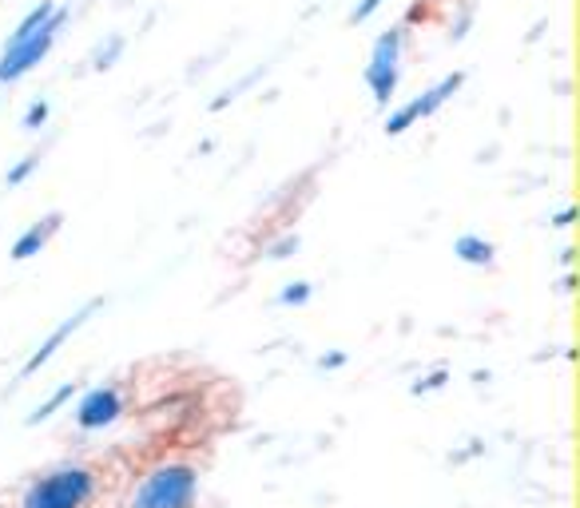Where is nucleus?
Segmentation results:
<instances>
[{
	"mask_svg": "<svg viewBox=\"0 0 580 508\" xmlns=\"http://www.w3.org/2000/svg\"><path fill=\"white\" fill-rule=\"evenodd\" d=\"M445 381H450V370H430V373H421L418 381H414V385H409V393H414V397H426V393H438V390H445Z\"/></svg>",
	"mask_w": 580,
	"mask_h": 508,
	"instance_id": "nucleus-14",
	"label": "nucleus"
},
{
	"mask_svg": "<svg viewBox=\"0 0 580 508\" xmlns=\"http://www.w3.org/2000/svg\"><path fill=\"white\" fill-rule=\"evenodd\" d=\"M453 254L462 258L465 266H493V258H497V246L489 243L486 234H457L453 239Z\"/></svg>",
	"mask_w": 580,
	"mask_h": 508,
	"instance_id": "nucleus-9",
	"label": "nucleus"
},
{
	"mask_svg": "<svg viewBox=\"0 0 580 508\" xmlns=\"http://www.w3.org/2000/svg\"><path fill=\"white\" fill-rule=\"evenodd\" d=\"M76 393H80V381H64V385H56V390L48 393L45 402L36 405L33 414L24 417V426L33 429V426H45V421H52V417H56L60 409H64V405H68L72 397H76Z\"/></svg>",
	"mask_w": 580,
	"mask_h": 508,
	"instance_id": "nucleus-10",
	"label": "nucleus"
},
{
	"mask_svg": "<svg viewBox=\"0 0 580 508\" xmlns=\"http://www.w3.org/2000/svg\"><path fill=\"white\" fill-rule=\"evenodd\" d=\"M346 354H342V350H335V354H323V358H318V370H342V366H346Z\"/></svg>",
	"mask_w": 580,
	"mask_h": 508,
	"instance_id": "nucleus-20",
	"label": "nucleus"
},
{
	"mask_svg": "<svg viewBox=\"0 0 580 508\" xmlns=\"http://www.w3.org/2000/svg\"><path fill=\"white\" fill-rule=\"evenodd\" d=\"M124 414H128V397H124V390H119L116 381L76 393V429L80 433H104Z\"/></svg>",
	"mask_w": 580,
	"mask_h": 508,
	"instance_id": "nucleus-6",
	"label": "nucleus"
},
{
	"mask_svg": "<svg viewBox=\"0 0 580 508\" xmlns=\"http://www.w3.org/2000/svg\"><path fill=\"white\" fill-rule=\"evenodd\" d=\"M199 469L187 461H160L136 481L124 508H196Z\"/></svg>",
	"mask_w": 580,
	"mask_h": 508,
	"instance_id": "nucleus-2",
	"label": "nucleus"
},
{
	"mask_svg": "<svg viewBox=\"0 0 580 508\" xmlns=\"http://www.w3.org/2000/svg\"><path fill=\"white\" fill-rule=\"evenodd\" d=\"M572 223H577V207H572V203L569 207H560L557 215H549V227H557V231H569Z\"/></svg>",
	"mask_w": 580,
	"mask_h": 508,
	"instance_id": "nucleus-18",
	"label": "nucleus"
},
{
	"mask_svg": "<svg viewBox=\"0 0 580 508\" xmlns=\"http://www.w3.org/2000/svg\"><path fill=\"white\" fill-rule=\"evenodd\" d=\"M299 246H302L299 234H282V239H275V243L267 246V258L270 263H287L290 254H299Z\"/></svg>",
	"mask_w": 580,
	"mask_h": 508,
	"instance_id": "nucleus-16",
	"label": "nucleus"
},
{
	"mask_svg": "<svg viewBox=\"0 0 580 508\" xmlns=\"http://www.w3.org/2000/svg\"><path fill=\"white\" fill-rule=\"evenodd\" d=\"M48 116H52V104H48V100H33V104L24 107L21 127L24 131H40V127L48 124Z\"/></svg>",
	"mask_w": 580,
	"mask_h": 508,
	"instance_id": "nucleus-15",
	"label": "nucleus"
},
{
	"mask_svg": "<svg viewBox=\"0 0 580 508\" xmlns=\"http://www.w3.org/2000/svg\"><path fill=\"white\" fill-rule=\"evenodd\" d=\"M481 453H486V441H469V449L450 453V461L453 465H465V461H474V457H481Z\"/></svg>",
	"mask_w": 580,
	"mask_h": 508,
	"instance_id": "nucleus-19",
	"label": "nucleus"
},
{
	"mask_svg": "<svg viewBox=\"0 0 580 508\" xmlns=\"http://www.w3.org/2000/svg\"><path fill=\"white\" fill-rule=\"evenodd\" d=\"M40 160H45V151H28L21 163H12L9 172H4V187H21V183H28V175L40 167Z\"/></svg>",
	"mask_w": 580,
	"mask_h": 508,
	"instance_id": "nucleus-12",
	"label": "nucleus"
},
{
	"mask_svg": "<svg viewBox=\"0 0 580 508\" xmlns=\"http://www.w3.org/2000/svg\"><path fill=\"white\" fill-rule=\"evenodd\" d=\"M64 24H68V9H60L56 4V12L40 24V33L28 36V40H21V45H4V52H0V88L24 80L36 64H45L48 52L56 48L60 33H64Z\"/></svg>",
	"mask_w": 580,
	"mask_h": 508,
	"instance_id": "nucleus-3",
	"label": "nucleus"
},
{
	"mask_svg": "<svg viewBox=\"0 0 580 508\" xmlns=\"http://www.w3.org/2000/svg\"><path fill=\"white\" fill-rule=\"evenodd\" d=\"M124 48H128V40H124L119 33H112L108 40H100V45L92 48V56H88V68H92V72L116 68V60L124 56Z\"/></svg>",
	"mask_w": 580,
	"mask_h": 508,
	"instance_id": "nucleus-11",
	"label": "nucleus"
},
{
	"mask_svg": "<svg viewBox=\"0 0 580 508\" xmlns=\"http://www.w3.org/2000/svg\"><path fill=\"white\" fill-rule=\"evenodd\" d=\"M402 48H406V28H386L370 48V64H366V88H370L374 104L390 107V100L398 96V84H402Z\"/></svg>",
	"mask_w": 580,
	"mask_h": 508,
	"instance_id": "nucleus-4",
	"label": "nucleus"
},
{
	"mask_svg": "<svg viewBox=\"0 0 580 508\" xmlns=\"http://www.w3.org/2000/svg\"><path fill=\"white\" fill-rule=\"evenodd\" d=\"M382 4H386V0H358V4L350 9V24H366L370 16H378V12H382Z\"/></svg>",
	"mask_w": 580,
	"mask_h": 508,
	"instance_id": "nucleus-17",
	"label": "nucleus"
},
{
	"mask_svg": "<svg viewBox=\"0 0 580 508\" xmlns=\"http://www.w3.org/2000/svg\"><path fill=\"white\" fill-rule=\"evenodd\" d=\"M311 299H314V287L306 278H294V282H287L279 290V306H306Z\"/></svg>",
	"mask_w": 580,
	"mask_h": 508,
	"instance_id": "nucleus-13",
	"label": "nucleus"
},
{
	"mask_svg": "<svg viewBox=\"0 0 580 508\" xmlns=\"http://www.w3.org/2000/svg\"><path fill=\"white\" fill-rule=\"evenodd\" d=\"M100 310H104V299H88V302H84V306H80V310H72L68 318H64V322L52 326L45 342H40V346H36L33 354H28V358H24V366H21V381L36 378V373L45 370L48 361H52V358H56V354H60V350H64V342H68L72 334H80L84 326L92 322V314H100Z\"/></svg>",
	"mask_w": 580,
	"mask_h": 508,
	"instance_id": "nucleus-7",
	"label": "nucleus"
},
{
	"mask_svg": "<svg viewBox=\"0 0 580 508\" xmlns=\"http://www.w3.org/2000/svg\"><path fill=\"white\" fill-rule=\"evenodd\" d=\"M100 493V473L92 465H56L48 473L33 477L21 493L16 508H88Z\"/></svg>",
	"mask_w": 580,
	"mask_h": 508,
	"instance_id": "nucleus-1",
	"label": "nucleus"
},
{
	"mask_svg": "<svg viewBox=\"0 0 580 508\" xmlns=\"http://www.w3.org/2000/svg\"><path fill=\"white\" fill-rule=\"evenodd\" d=\"M60 227H64V215L60 211H48V215H40L36 223H28L21 234H16V243H12V263H28V258H36V254H45L48 243L60 234Z\"/></svg>",
	"mask_w": 580,
	"mask_h": 508,
	"instance_id": "nucleus-8",
	"label": "nucleus"
},
{
	"mask_svg": "<svg viewBox=\"0 0 580 508\" xmlns=\"http://www.w3.org/2000/svg\"><path fill=\"white\" fill-rule=\"evenodd\" d=\"M462 84H465V72H450V76H441L433 88H426L421 96H414L409 104H402V107H394L390 116H386V124H382V131L390 139L394 136H406L409 127H418L421 119H430V116H438L441 107L450 104L453 96L462 92Z\"/></svg>",
	"mask_w": 580,
	"mask_h": 508,
	"instance_id": "nucleus-5",
	"label": "nucleus"
},
{
	"mask_svg": "<svg viewBox=\"0 0 580 508\" xmlns=\"http://www.w3.org/2000/svg\"><path fill=\"white\" fill-rule=\"evenodd\" d=\"M572 287H577V275H565V278H560V294H569Z\"/></svg>",
	"mask_w": 580,
	"mask_h": 508,
	"instance_id": "nucleus-21",
	"label": "nucleus"
}]
</instances>
